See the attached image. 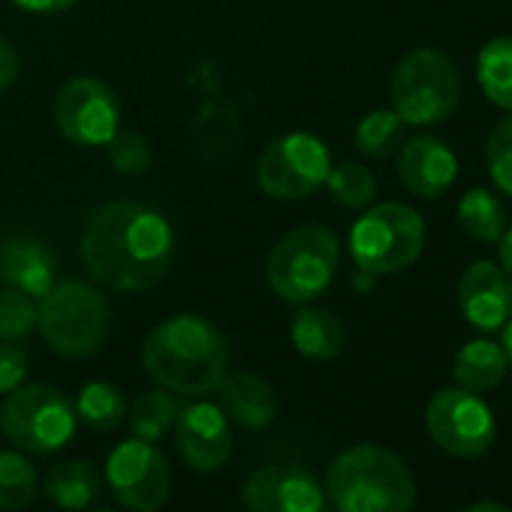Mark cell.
I'll list each match as a JSON object with an SVG mask.
<instances>
[{
  "instance_id": "obj_1",
  "label": "cell",
  "mask_w": 512,
  "mask_h": 512,
  "mask_svg": "<svg viewBox=\"0 0 512 512\" xmlns=\"http://www.w3.org/2000/svg\"><path fill=\"white\" fill-rule=\"evenodd\" d=\"M175 256L169 220L142 202H109L97 208L82 232L88 275L115 293H142L163 281Z\"/></svg>"
},
{
  "instance_id": "obj_2",
  "label": "cell",
  "mask_w": 512,
  "mask_h": 512,
  "mask_svg": "<svg viewBox=\"0 0 512 512\" xmlns=\"http://www.w3.org/2000/svg\"><path fill=\"white\" fill-rule=\"evenodd\" d=\"M142 368L160 389L184 398H202L226 377L229 344L205 317L178 314L145 338Z\"/></svg>"
},
{
  "instance_id": "obj_3",
  "label": "cell",
  "mask_w": 512,
  "mask_h": 512,
  "mask_svg": "<svg viewBox=\"0 0 512 512\" xmlns=\"http://www.w3.org/2000/svg\"><path fill=\"white\" fill-rule=\"evenodd\" d=\"M326 500L338 512H413L416 482L401 455L362 443L341 452L326 470Z\"/></svg>"
},
{
  "instance_id": "obj_4",
  "label": "cell",
  "mask_w": 512,
  "mask_h": 512,
  "mask_svg": "<svg viewBox=\"0 0 512 512\" xmlns=\"http://www.w3.org/2000/svg\"><path fill=\"white\" fill-rule=\"evenodd\" d=\"M341 263V244L332 229L320 223L299 226L287 232L269 253L266 278L269 287L278 293V299L290 305H308L320 299Z\"/></svg>"
},
{
  "instance_id": "obj_5",
  "label": "cell",
  "mask_w": 512,
  "mask_h": 512,
  "mask_svg": "<svg viewBox=\"0 0 512 512\" xmlns=\"http://www.w3.org/2000/svg\"><path fill=\"white\" fill-rule=\"evenodd\" d=\"M425 247V220L404 202L368 208L350 229V253L365 275H395L410 269Z\"/></svg>"
},
{
  "instance_id": "obj_6",
  "label": "cell",
  "mask_w": 512,
  "mask_h": 512,
  "mask_svg": "<svg viewBox=\"0 0 512 512\" xmlns=\"http://www.w3.org/2000/svg\"><path fill=\"white\" fill-rule=\"evenodd\" d=\"M37 329L64 359L94 356L109 335L106 299L79 281L55 284L37 305Z\"/></svg>"
},
{
  "instance_id": "obj_7",
  "label": "cell",
  "mask_w": 512,
  "mask_h": 512,
  "mask_svg": "<svg viewBox=\"0 0 512 512\" xmlns=\"http://www.w3.org/2000/svg\"><path fill=\"white\" fill-rule=\"evenodd\" d=\"M461 100V76L446 52L413 49L392 76V106L410 127L443 124Z\"/></svg>"
},
{
  "instance_id": "obj_8",
  "label": "cell",
  "mask_w": 512,
  "mask_h": 512,
  "mask_svg": "<svg viewBox=\"0 0 512 512\" xmlns=\"http://www.w3.org/2000/svg\"><path fill=\"white\" fill-rule=\"evenodd\" d=\"M0 431L4 437L31 455H49L64 449L76 434L73 401L46 383H22L7 395L0 407Z\"/></svg>"
},
{
  "instance_id": "obj_9",
  "label": "cell",
  "mask_w": 512,
  "mask_h": 512,
  "mask_svg": "<svg viewBox=\"0 0 512 512\" xmlns=\"http://www.w3.org/2000/svg\"><path fill=\"white\" fill-rule=\"evenodd\" d=\"M332 169V154L323 139L311 133H287L272 142L256 163L260 190L281 202L314 196Z\"/></svg>"
},
{
  "instance_id": "obj_10",
  "label": "cell",
  "mask_w": 512,
  "mask_h": 512,
  "mask_svg": "<svg viewBox=\"0 0 512 512\" xmlns=\"http://www.w3.org/2000/svg\"><path fill=\"white\" fill-rule=\"evenodd\" d=\"M425 425L431 440L452 458H479L497 437L491 407L470 389H440L428 410Z\"/></svg>"
},
{
  "instance_id": "obj_11",
  "label": "cell",
  "mask_w": 512,
  "mask_h": 512,
  "mask_svg": "<svg viewBox=\"0 0 512 512\" xmlns=\"http://www.w3.org/2000/svg\"><path fill=\"white\" fill-rule=\"evenodd\" d=\"M106 482L115 500L130 512H157L172 494L166 455L139 437L118 443L106 458Z\"/></svg>"
},
{
  "instance_id": "obj_12",
  "label": "cell",
  "mask_w": 512,
  "mask_h": 512,
  "mask_svg": "<svg viewBox=\"0 0 512 512\" xmlns=\"http://www.w3.org/2000/svg\"><path fill=\"white\" fill-rule=\"evenodd\" d=\"M55 124L73 145L100 148L121 130V106L109 85L91 76H76L55 97Z\"/></svg>"
},
{
  "instance_id": "obj_13",
  "label": "cell",
  "mask_w": 512,
  "mask_h": 512,
  "mask_svg": "<svg viewBox=\"0 0 512 512\" xmlns=\"http://www.w3.org/2000/svg\"><path fill=\"white\" fill-rule=\"evenodd\" d=\"M247 512H323L326 488L302 464H266L241 485Z\"/></svg>"
},
{
  "instance_id": "obj_14",
  "label": "cell",
  "mask_w": 512,
  "mask_h": 512,
  "mask_svg": "<svg viewBox=\"0 0 512 512\" xmlns=\"http://www.w3.org/2000/svg\"><path fill=\"white\" fill-rule=\"evenodd\" d=\"M175 443L181 458L199 470H220L232 455V431L226 413L211 401H190L178 410L175 419Z\"/></svg>"
},
{
  "instance_id": "obj_15",
  "label": "cell",
  "mask_w": 512,
  "mask_h": 512,
  "mask_svg": "<svg viewBox=\"0 0 512 512\" xmlns=\"http://www.w3.org/2000/svg\"><path fill=\"white\" fill-rule=\"evenodd\" d=\"M464 320L479 332H497L512 317V278L488 260H476L458 281Z\"/></svg>"
},
{
  "instance_id": "obj_16",
  "label": "cell",
  "mask_w": 512,
  "mask_h": 512,
  "mask_svg": "<svg viewBox=\"0 0 512 512\" xmlns=\"http://www.w3.org/2000/svg\"><path fill=\"white\" fill-rule=\"evenodd\" d=\"M398 175L419 199H440L458 178V157L437 136H413L398 154Z\"/></svg>"
},
{
  "instance_id": "obj_17",
  "label": "cell",
  "mask_w": 512,
  "mask_h": 512,
  "mask_svg": "<svg viewBox=\"0 0 512 512\" xmlns=\"http://www.w3.org/2000/svg\"><path fill=\"white\" fill-rule=\"evenodd\" d=\"M0 281L43 299L55 287V256L31 235H10L0 241Z\"/></svg>"
},
{
  "instance_id": "obj_18",
  "label": "cell",
  "mask_w": 512,
  "mask_h": 512,
  "mask_svg": "<svg viewBox=\"0 0 512 512\" xmlns=\"http://www.w3.org/2000/svg\"><path fill=\"white\" fill-rule=\"evenodd\" d=\"M217 392H220V410L241 428L260 431L272 425V419L278 416L275 389L253 371H235V374L226 371Z\"/></svg>"
},
{
  "instance_id": "obj_19",
  "label": "cell",
  "mask_w": 512,
  "mask_h": 512,
  "mask_svg": "<svg viewBox=\"0 0 512 512\" xmlns=\"http://www.w3.org/2000/svg\"><path fill=\"white\" fill-rule=\"evenodd\" d=\"M506 371H509L506 353L491 338H473V341H467L455 353V359H452V377H455V383L461 389L476 392V395L497 389L503 383Z\"/></svg>"
},
{
  "instance_id": "obj_20",
  "label": "cell",
  "mask_w": 512,
  "mask_h": 512,
  "mask_svg": "<svg viewBox=\"0 0 512 512\" xmlns=\"http://www.w3.org/2000/svg\"><path fill=\"white\" fill-rule=\"evenodd\" d=\"M100 467L94 461H61L55 464L46 479H43V488L49 494L52 503H58L61 509L67 512H82L88 509L97 494H100Z\"/></svg>"
},
{
  "instance_id": "obj_21",
  "label": "cell",
  "mask_w": 512,
  "mask_h": 512,
  "mask_svg": "<svg viewBox=\"0 0 512 512\" xmlns=\"http://www.w3.org/2000/svg\"><path fill=\"white\" fill-rule=\"evenodd\" d=\"M290 338H293V347L308 359H335L347 344L344 323L332 311L305 308V305L290 323Z\"/></svg>"
},
{
  "instance_id": "obj_22",
  "label": "cell",
  "mask_w": 512,
  "mask_h": 512,
  "mask_svg": "<svg viewBox=\"0 0 512 512\" xmlns=\"http://www.w3.org/2000/svg\"><path fill=\"white\" fill-rule=\"evenodd\" d=\"M476 79L485 100L512 112V37H494L476 58Z\"/></svg>"
},
{
  "instance_id": "obj_23",
  "label": "cell",
  "mask_w": 512,
  "mask_h": 512,
  "mask_svg": "<svg viewBox=\"0 0 512 512\" xmlns=\"http://www.w3.org/2000/svg\"><path fill=\"white\" fill-rule=\"evenodd\" d=\"M458 223L461 229L482 244H497V238L506 229V211L503 202L497 199V193L485 190V187H473L458 199Z\"/></svg>"
},
{
  "instance_id": "obj_24",
  "label": "cell",
  "mask_w": 512,
  "mask_h": 512,
  "mask_svg": "<svg viewBox=\"0 0 512 512\" xmlns=\"http://www.w3.org/2000/svg\"><path fill=\"white\" fill-rule=\"evenodd\" d=\"M178 398L175 392L169 389H151V392H142L133 407L127 410L130 416V428L139 440L145 443H160L163 437L172 434L175 428V419H178Z\"/></svg>"
},
{
  "instance_id": "obj_25",
  "label": "cell",
  "mask_w": 512,
  "mask_h": 512,
  "mask_svg": "<svg viewBox=\"0 0 512 512\" xmlns=\"http://www.w3.org/2000/svg\"><path fill=\"white\" fill-rule=\"evenodd\" d=\"M76 419L91 431H115L127 416V398L112 383H88L76 398Z\"/></svg>"
},
{
  "instance_id": "obj_26",
  "label": "cell",
  "mask_w": 512,
  "mask_h": 512,
  "mask_svg": "<svg viewBox=\"0 0 512 512\" xmlns=\"http://www.w3.org/2000/svg\"><path fill=\"white\" fill-rule=\"evenodd\" d=\"M37 470L22 452L0 449V512H22L37 497Z\"/></svg>"
},
{
  "instance_id": "obj_27",
  "label": "cell",
  "mask_w": 512,
  "mask_h": 512,
  "mask_svg": "<svg viewBox=\"0 0 512 512\" xmlns=\"http://www.w3.org/2000/svg\"><path fill=\"white\" fill-rule=\"evenodd\" d=\"M404 121L395 109H377V112H368L359 127H356V148L365 154V157H374V160H383L389 157L398 145H401V136H404Z\"/></svg>"
},
{
  "instance_id": "obj_28",
  "label": "cell",
  "mask_w": 512,
  "mask_h": 512,
  "mask_svg": "<svg viewBox=\"0 0 512 512\" xmlns=\"http://www.w3.org/2000/svg\"><path fill=\"white\" fill-rule=\"evenodd\" d=\"M326 187L341 208H365L377 196V181L362 163H338L329 169Z\"/></svg>"
},
{
  "instance_id": "obj_29",
  "label": "cell",
  "mask_w": 512,
  "mask_h": 512,
  "mask_svg": "<svg viewBox=\"0 0 512 512\" xmlns=\"http://www.w3.org/2000/svg\"><path fill=\"white\" fill-rule=\"evenodd\" d=\"M485 172L497 193L512 196V118L494 124L485 139Z\"/></svg>"
},
{
  "instance_id": "obj_30",
  "label": "cell",
  "mask_w": 512,
  "mask_h": 512,
  "mask_svg": "<svg viewBox=\"0 0 512 512\" xmlns=\"http://www.w3.org/2000/svg\"><path fill=\"white\" fill-rule=\"evenodd\" d=\"M37 326V302L16 290L4 287L0 290V341H22Z\"/></svg>"
},
{
  "instance_id": "obj_31",
  "label": "cell",
  "mask_w": 512,
  "mask_h": 512,
  "mask_svg": "<svg viewBox=\"0 0 512 512\" xmlns=\"http://www.w3.org/2000/svg\"><path fill=\"white\" fill-rule=\"evenodd\" d=\"M106 148H109V160L118 172L142 175L151 166V145L136 130H118Z\"/></svg>"
},
{
  "instance_id": "obj_32",
  "label": "cell",
  "mask_w": 512,
  "mask_h": 512,
  "mask_svg": "<svg viewBox=\"0 0 512 512\" xmlns=\"http://www.w3.org/2000/svg\"><path fill=\"white\" fill-rule=\"evenodd\" d=\"M28 353L13 341H0V395L16 392L28 377Z\"/></svg>"
},
{
  "instance_id": "obj_33",
  "label": "cell",
  "mask_w": 512,
  "mask_h": 512,
  "mask_svg": "<svg viewBox=\"0 0 512 512\" xmlns=\"http://www.w3.org/2000/svg\"><path fill=\"white\" fill-rule=\"evenodd\" d=\"M19 67H22V61H19V52H16V46H13L10 40L0 37V91H7V88L16 82V76H19Z\"/></svg>"
},
{
  "instance_id": "obj_34",
  "label": "cell",
  "mask_w": 512,
  "mask_h": 512,
  "mask_svg": "<svg viewBox=\"0 0 512 512\" xmlns=\"http://www.w3.org/2000/svg\"><path fill=\"white\" fill-rule=\"evenodd\" d=\"M16 7H22V10H28V13H43V16H49V13H64V10H70L76 0H13Z\"/></svg>"
},
{
  "instance_id": "obj_35",
  "label": "cell",
  "mask_w": 512,
  "mask_h": 512,
  "mask_svg": "<svg viewBox=\"0 0 512 512\" xmlns=\"http://www.w3.org/2000/svg\"><path fill=\"white\" fill-rule=\"evenodd\" d=\"M497 260H500V269L512 278V226L503 229V235L497 238Z\"/></svg>"
},
{
  "instance_id": "obj_36",
  "label": "cell",
  "mask_w": 512,
  "mask_h": 512,
  "mask_svg": "<svg viewBox=\"0 0 512 512\" xmlns=\"http://www.w3.org/2000/svg\"><path fill=\"white\" fill-rule=\"evenodd\" d=\"M500 347H503V353H506V362H509V368H512V317L503 323V338H500Z\"/></svg>"
},
{
  "instance_id": "obj_37",
  "label": "cell",
  "mask_w": 512,
  "mask_h": 512,
  "mask_svg": "<svg viewBox=\"0 0 512 512\" xmlns=\"http://www.w3.org/2000/svg\"><path fill=\"white\" fill-rule=\"evenodd\" d=\"M461 512H509L503 503H494V500H482V503H473V506H467V509H461Z\"/></svg>"
},
{
  "instance_id": "obj_38",
  "label": "cell",
  "mask_w": 512,
  "mask_h": 512,
  "mask_svg": "<svg viewBox=\"0 0 512 512\" xmlns=\"http://www.w3.org/2000/svg\"><path fill=\"white\" fill-rule=\"evenodd\" d=\"M91 512H115V509H109V506H97V509H91Z\"/></svg>"
}]
</instances>
